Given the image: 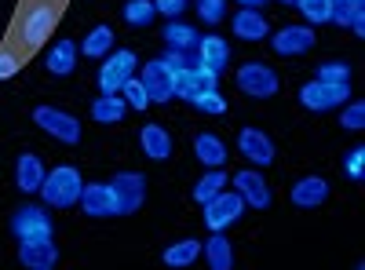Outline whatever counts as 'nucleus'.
I'll use <instances>...</instances> for the list:
<instances>
[{"label":"nucleus","mask_w":365,"mask_h":270,"mask_svg":"<svg viewBox=\"0 0 365 270\" xmlns=\"http://www.w3.org/2000/svg\"><path fill=\"white\" fill-rule=\"evenodd\" d=\"M125 113H128V103L120 99V92L99 95L91 103V121L96 125H117V121H125Z\"/></svg>","instance_id":"a878e982"},{"label":"nucleus","mask_w":365,"mask_h":270,"mask_svg":"<svg viewBox=\"0 0 365 270\" xmlns=\"http://www.w3.org/2000/svg\"><path fill=\"white\" fill-rule=\"evenodd\" d=\"M135 70H139L135 51H128V48L110 51V55H106V63L99 66V92H103V95L120 92V84H125L128 77H135Z\"/></svg>","instance_id":"20e7f679"},{"label":"nucleus","mask_w":365,"mask_h":270,"mask_svg":"<svg viewBox=\"0 0 365 270\" xmlns=\"http://www.w3.org/2000/svg\"><path fill=\"white\" fill-rule=\"evenodd\" d=\"M227 183H230V179H227V168H208V172L197 179V183H194V201H197V204L212 201L220 190H227Z\"/></svg>","instance_id":"c756f323"},{"label":"nucleus","mask_w":365,"mask_h":270,"mask_svg":"<svg viewBox=\"0 0 365 270\" xmlns=\"http://www.w3.org/2000/svg\"><path fill=\"white\" fill-rule=\"evenodd\" d=\"M139 81L146 88L150 103H172L175 99V73L168 70L165 58H150V63L143 66V73H139Z\"/></svg>","instance_id":"1a4fd4ad"},{"label":"nucleus","mask_w":365,"mask_h":270,"mask_svg":"<svg viewBox=\"0 0 365 270\" xmlns=\"http://www.w3.org/2000/svg\"><path fill=\"white\" fill-rule=\"evenodd\" d=\"M120 15H125V22H128V26H135V29H146L150 22L158 19V11H154V0H128Z\"/></svg>","instance_id":"7c9ffc66"},{"label":"nucleus","mask_w":365,"mask_h":270,"mask_svg":"<svg viewBox=\"0 0 365 270\" xmlns=\"http://www.w3.org/2000/svg\"><path fill=\"white\" fill-rule=\"evenodd\" d=\"M19 73V58L11 51H0V81H11Z\"/></svg>","instance_id":"ea45409f"},{"label":"nucleus","mask_w":365,"mask_h":270,"mask_svg":"<svg viewBox=\"0 0 365 270\" xmlns=\"http://www.w3.org/2000/svg\"><path fill=\"white\" fill-rule=\"evenodd\" d=\"M282 4H292V8H296V0H282Z\"/></svg>","instance_id":"79ce46f5"},{"label":"nucleus","mask_w":365,"mask_h":270,"mask_svg":"<svg viewBox=\"0 0 365 270\" xmlns=\"http://www.w3.org/2000/svg\"><path fill=\"white\" fill-rule=\"evenodd\" d=\"M190 0H154V11L165 15V19H179L182 11H187Z\"/></svg>","instance_id":"58836bf2"},{"label":"nucleus","mask_w":365,"mask_h":270,"mask_svg":"<svg viewBox=\"0 0 365 270\" xmlns=\"http://www.w3.org/2000/svg\"><path fill=\"white\" fill-rule=\"evenodd\" d=\"M19 263L29 270H51L58 263V249L51 237H26L19 242Z\"/></svg>","instance_id":"2eb2a0df"},{"label":"nucleus","mask_w":365,"mask_h":270,"mask_svg":"<svg viewBox=\"0 0 365 270\" xmlns=\"http://www.w3.org/2000/svg\"><path fill=\"white\" fill-rule=\"evenodd\" d=\"M351 99V81L347 84H329V81H307L299 88V106L303 110H314V113H329V110H340Z\"/></svg>","instance_id":"f03ea898"},{"label":"nucleus","mask_w":365,"mask_h":270,"mask_svg":"<svg viewBox=\"0 0 365 270\" xmlns=\"http://www.w3.org/2000/svg\"><path fill=\"white\" fill-rule=\"evenodd\" d=\"M197 256H201V242L197 237H182V242H175V245H168L165 249V266H190V263H197Z\"/></svg>","instance_id":"c85d7f7f"},{"label":"nucleus","mask_w":365,"mask_h":270,"mask_svg":"<svg viewBox=\"0 0 365 270\" xmlns=\"http://www.w3.org/2000/svg\"><path fill=\"white\" fill-rule=\"evenodd\" d=\"M77 201H81V208H84V216H91V219H110V216H117V197H113V187H110V183H84Z\"/></svg>","instance_id":"f8f14e48"},{"label":"nucleus","mask_w":365,"mask_h":270,"mask_svg":"<svg viewBox=\"0 0 365 270\" xmlns=\"http://www.w3.org/2000/svg\"><path fill=\"white\" fill-rule=\"evenodd\" d=\"M41 183H44V165H41V157H37V154H19V161H15V187H19L22 194H37Z\"/></svg>","instance_id":"5701e85b"},{"label":"nucleus","mask_w":365,"mask_h":270,"mask_svg":"<svg viewBox=\"0 0 365 270\" xmlns=\"http://www.w3.org/2000/svg\"><path fill=\"white\" fill-rule=\"evenodd\" d=\"M314 26H285L274 33L270 41V51L274 55H282V58H296V55H307L314 48Z\"/></svg>","instance_id":"9b49d317"},{"label":"nucleus","mask_w":365,"mask_h":270,"mask_svg":"<svg viewBox=\"0 0 365 270\" xmlns=\"http://www.w3.org/2000/svg\"><path fill=\"white\" fill-rule=\"evenodd\" d=\"M190 106H197V110H201V113H208V117L227 113V99L216 92V88H208V92H197V95L190 99Z\"/></svg>","instance_id":"473e14b6"},{"label":"nucleus","mask_w":365,"mask_h":270,"mask_svg":"<svg viewBox=\"0 0 365 270\" xmlns=\"http://www.w3.org/2000/svg\"><path fill=\"white\" fill-rule=\"evenodd\" d=\"M197 19L205 26H220L227 19V0H197Z\"/></svg>","instance_id":"c9c22d12"},{"label":"nucleus","mask_w":365,"mask_h":270,"mask_svg":"<svg viewBox=\"0 0 365 270\" xmlns=\"http://www.w3.org/2000/svg\"><path fill=\"white\" fill-rule=\"evenodd\" d=\"M216 84H220V73H212V70H205L201 63H194L187 73L175 81V95L190 103L197 92H208V88H216Z\"/></svg>","instance_id":"aec40b11"},{"label":"nucleus","mask_w":365,"mask_h":270,"mask_svg":"<svg viewBox=\"0 0 365 270\" xmlns=\"http://www.w3.org/2000/svg\"><path fill=\"white\" fill-rule=\"evenodd\" d=\"M230 29H234V37H237V41H249V44L270 37V26H267V19H263L259 8H241V11H234Z\"/></svg>","instance_id":"dca6fc26"},{"label":"nucleus","mask_w":365,"mask_h":270,"mask_svg":"<svg viewBox=\"0 0 365 270\" xmlns=\"http://www.w3.org/2000/svg\"><path fill=\"white\" fill-rule=\"evenodd\" d=\"M237 4H241V8H259V11H263L267 0H237Z\"/></svg>","instance_id":"a19ab883"},{"label":"nucleus","mask_w":365,"mask_h":270,"mask_svg":"<svg viewBox=\"0 0 365 270\" xmlns=\"http://www.w3.org/2000/svg\"><path fill=\"white\" fill-rule=\"evenodd\" d=\"M113 197H117V216H132L146 204V175L139 172H117L110 179Z\"/></svg>","instance_id":"423d86ee"},{"label":"nucleus","mask_w":365,"mask_h":270,"mask_svg":"<svg viewBox=\"0 0 365 270\" xmlns=\"http://www.w3.org/2000/svg\"><path fill=\"white\" fill-rule=\"evenodd\" d=\"M340 128L344 132H361L365 128V103H351V106H340Z\"/></svg>","instance_id":"f704fd0d"},{"label":"nucleus","mask_w":365,"mask_h":270,"mask_svg":"<svg viewBox=\"0 0 365 270\" xmlns=\"http://www.w3.org/2000/svg\"><path fill=\"white\" fill-rule=\"evenodd\" d=\"M194 157L205 165V168H223L227 165V142L212 132H201L194 139Z\"/></svg>","instance_id":"393cba45"},{"label":"nucleus","mask_w":365,"mask_h":270,"mask_svg":"<svg viewBox=\"0 0 365 270\" xmlns=\"http://www.w3.org/2000/svg\"><path fill=\"white\" fill-rule=\"evenodd\" d=\"M230 183H234L237 197L245 201V208H270V187H267V179L259 175V168L237 172Z\"/></svg>","instance_id":"ddd939ff"},{"label":"nucleus","mask_w":365,"mask_h":270,"mask_svg":"<svg viewBox=\"0 0 365 270\" xmlns=\"http://www.w3.org/2000/svg\"><path fill=\"white\" fill-rule=\"evenodd\" d=\"M44 66H48V73L51 77H70L73 70H77V41H55L51 44V51L44 55Z\"/></svg>","instance_id":"412c9836"},{"label":"nucleus","mask_w":365,"mask_h":270,"mask_svg":"<svg viewBox=\"0 0 365 270\" xmlns=\"http://www.w3.org/2000/svg\"><path fill=\"white\" fill-rule=\"evenodd\" d=\"M34 125L44 135H51L55 142H66V146H77L81 142V121H77L73 113L58 110V106H37L34 110Z\"/></svg>","instance_id":"7ed1b4c3"},{"label":"nucleus","mask_w":365,"mask_h":270,"mask_svg":"<svg viewBox=\"0 0 365 270\" xmlns=\"http://www.w3.org/2000/svg\"><path fill=\"white\" fill-rule=\"evenodd\" d=\"M237 92H245L249 99H270L278 95V73H274L267 63H245L237 70Z\"/></svg>","instance_id":"0eeeda50"},{"label":"nucleus","mask_w":365,"mask_h":270,"mask_svg":"<svg viewBox=\"0 0 365 270\" xmlns=\"http://www.w3.org/2000/svg\"><path fill=\"white\" fill-rule=\"evenodd\" d=\"M344 175L351 179V183H361V175H365V146H351V150H347Z\"/></svg>","instance_id":"e433bc0d"},{"label":"nucleus","mask_w":365,"mask_h":270,"mask_svg":"<svg viewBox=\"0 0 365 270\" xmlns=\"http://www.w3.org/2000/svg\"><path fill=\"white\" fill-rule=\"evenodd\" d=\"M81 187H84L81 172H77L73 165H58V168L44 172V183H41L37 194L44 197L48 208H70V204H77Z\"/></svg>","instance_id":"f257e3e1"},{"label":"nucleus","mask_w":365,"mask_h":270,"mask_svg":"<svg viewBox=\"0 0 365 270\" xmlns=\"http://www.w3.org/2000/svg\"><path fill=\"white\" fill-rule=\"evenodd\" d=\"M201 208H205V227L208 230H230L241 216H245V201L237 197V190H220Z\"/></svg>","instance_id":"39448f33"},{"label":"nucleus","mask_w":365,"mask_h":270,"mask_svg":"<svg viewBox=\"0 0 365 270\" xmlns=\"http://www.w3.org/2000/svg\"><path fill=\"white\" fill-rule=\"evenodd\" d=\"M161 41H165L168 48H175V51H194V48H197V29L187 26V22H179V19H168Z\"/></svg>","instance_id":"cd10ccee"},{"label":"nucleus","mask_w":365,"mask_h":270,"mask_svg":"<svg viewBox=\"0 0 365 270\" xmlns=\"http://www.w3.org/2000/svg\"><path fill=\"white\" fill-rule=\"evenodd\" d=\"M113 26H96V29H91V33L81 41V55H88V58H106L110 51H113Z\"/></svg>","instance_id":"bb28decb"},{"label":"nucleus","mask_w":365,"mask_h":270,"mask_svg":"<svg viewBox=\"0 0 365 270\" xmlns=\"http://www.w3.org/2000/svg\"><path fill=\"white\" fill-rule=\"evenodd\" d=\"M201 256L212 270H234V249L227 242V230H212L208 242H201Z\"/></svg>","instance_id":"b1692460"},{"label":"nucleus","mask_w":365,"mask_h":270,"mask_svg":"<svg viewBox=\"0 0 365 270\" xmlns=\"http://www.w3.org/2000/svg\"><path fill=\"white\" fill-rule=\"evenodd\" d=\"M8 227L19 242H26V237H55V223L48 216V208H41V204H22L19 212H11Z\"/></svg>","instance_id":"6e6552de"},{"label":"nucleus","mask_w":365,"mask_h":270,"mask_svg":"<svg viewBox=\"0 0 365 270\" xmlns=\"http://www.w3.org/2000/svg\"><path fill=\"white\" fill-rule=\"evenodd\" d=\"M55 22H58L55 4H37V8H29L26 19H22V44H26V48H41V44L51 37Z\"/></svg>","instance_id":"9d476101"},{"label":"nucleus","mask_w":365,"mask_h":270,"mask_svg":"<svg viewBox=\"0 0 365 270\" xmlns=\"http://www.w3.org/2000/svg\"><path fill=\"white\" fill-rule=\"evenodd\" d=\"M237 150H241V157L252 161L256 168L274 165V142H270V135L259 132V128H241V132H237Z\"/></svg>","instance_id":"4468645a"},{"label":"nucleus","mask_w":365,"mask_h":270,"mask_svg":"<svg viewBox=\"0 0 365 270\" xmlns=\"http://www.w3.org/2000/svg\"><path fill=\"white\" fill-rule=\"evenodd\" d=\"M318 81L347 84V81H351V66H347V63H322V66H318Z\"/></svg>","instance_id":"4c0bfd02"},{"label":"nucleus","mask_w":365,"mask_h":270,"mask_svg":"<svg viewBox=\"0 0 365 270\" xmlns=\"http://www.w3.org/2000/svg\"><path fill=\"white\" fill-rule=\"evenodd\" d=\"M299 15L307 19V26H322L329 22V11H332V0H296Z\"/></svg>","instance_id":"2f4dec72"},{"label":"nucleus","mask_w":365,"mask_h":270,"mask_svg":"<svg viewBox=\"0 0 365 270\" xmlns=\"http://www.w3.org/2000/svg\"><path fill=\"white\" fill-rule=\"evenodd\" d=\"M194 55H197V63H201L205 70L223 73V70H227V63H230V44H227L223 37H216V33H208V37H197Z\"/></svg>","instance_id":"f3484780"},{"label":"nucleus","mask_w":365,"mask_h":270,"mask_svg":"<svg viewBox=\"0 0 365 270\" xmlns=\"http://www.w3.org/2000/svg\"><path fill=\"white\" fill-rule=\"evenodd\" d=\"M289 197H292L296 208H318V204L329 201V183L322 175H303V179H296V187L289 190Z\"/></svg>","instance_id":"a211bd4d"},{"label":"nucleus","mask_w":365,"mask_h":270,"mask_svg":"<svg viewBox=\"0 0 365 270\" xmlns=\"http://www.w3.org/2000/svg\"><path fill=\"white\" fill-rule=\"evenodd\" d=\"M329 22L332 26H347L361 37L365 33V0H332V11H329Z\"/></svg>","instance_id":"4be33fe9"},{"label":"nucleus","mask_w":365,"mask_h":270,"mask_svg":"<svg viewBox=\"0 0 365 270\" xmlns=\"http://www.w3.org/2000/svg\"><path fill=\"white\" fill-rule=\"evenodd\" d=\"M139 146H143V154L150 161H168L175 154V142H172V135H168L165 125H146L139 132Z\"/></svg>","instance_id":"6ab92c4d"},{"label":"nucleus","mask_w":365,"mask_h":270,"mask_svg":"<svg viewBox=\"0 0 365 270\" xmlns=\"http://www.w3.org/2000/svg\"><path fill=\"white\" fill-rule=\"evenodd\" d=\"M120 99H125L132 110H146L150 106V95H146V88L139 77H128L125 84H120Z\"/></svg>","instance_id":"72a5a7b5"}]
</instances>
